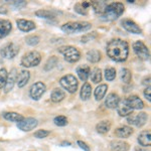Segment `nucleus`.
Wrapping results in <instances>:
<instances>
[{"instance_id":"1","label":"nucleus","mask_w":151,"mask_h":151,"mask_svg":"<svg viewBox=\"0 0 151 151\" xmlns=\"http://www.w3.org/2000/svg\"><path fill=\"white\" fill-rule=\"evenodd\" d=\"M107 55L112 60L121 63L125 62L129 55V45L128 42L120 38H115L109 41L107 45Z\"/></svg>"},{"instance_id":"2","label":"nucleus","mask_w":151,"mask_h":151,"mask_svg":"<svg viewBox=\"0 0 151 151\" xmlns=\"http://www.w3.org/2000/svg\"><path fill=\"white\" fill-rule=\"evenodd\" d=\"M124 10H125V7H124L122 3H120V2H113V3L106 6L104 12L101 14V16L103 17L104 20L112 21L120 17L123 14Z\"/></svg>"},{"instance_id":"3","label":"nucleus","mask_w":151,"mask_h":151,"mask_svg":"<svg viewBox=\"0 0 151 151\" xmlns=\"http://www.w3.org/2000/svg\"><path fill=\"white\" fill-rule=\"evenodd\" d=\"M92 24L90 22H86V21H82V22H68L65 23L62 26V30L64 32L68 33V35H73V33L78 32H84V31H88L91 29Z\"/></svg>"},{"instance_id":"4","label":"nucleus","mask_w":151,"mask_h":151,"mask_svg":"<svg viewBox=\"0 0 151 151\" xmlns=\"http://www.w3.org/2000/svg\"><path fill=\"white\" fill-rule=\"evenodd\" d=\"M58 52L65 57V60L69 63H77L81 58L79 50L72 45H65L58 48Z\"/></svg>"},{"instance_id":"5","label":"nucleus","mask_w":151,"mask_h":151,"mask_svg":"<svg viewBox=\"0 0 151 151\" xmlns=\"http://www.w3.org/2000/svg\"><path fill=\"white\" fill-rule=\"evenodd\" d=\"M41 60V55L40 53L36 50H32L29 52L23 55L21 58V65L24 68H32L36 67L40 65Z\"/></svg>"},{"instance_id":"6","label":"nucleus","mask_w":151,"mask_h":151,"mask_svg":"<svg viewBox=\"0 0 151 151\" xmlns=\"http://www.w3.org/2000/svg\"><path fill=\"white\" fill-rule=\"evenodd\" d=\"M60 86L67 90L69 93L74 94L77 92L78 86H79V82H78L77 78L74 75H65L62 79L60 80Z\"/></svg>"},{"instance_id":"7","label":"nucleus","mask_w":151,"mask_h":151,"mask_svg":"<svg viewBox=\"0 0 151 151\" xmlns=\"http://www.w3.org/2000/svg\"><path fill=\"white\" fill-rule=\"evenodd\" d=\"M18 52H19V47L13 42L6 43L0 50V55L4 58H13L18 55Z\"/></svg>"},{"instance_id":"8","label":"nucleus","mask_w":151,"mask_h":151,"mask_svg":"<svg viewBox=\"0 0 151 151\" xmlns=\"http://www.w3.org/2000/svg\"><path fill=\"white\" fill-rule=\"evenodd\" d=\"M133 50L135 52V55H137L140 60H149V50L146 47L144 43L140 40H137L133 43Z\"/></svg>"},{"instance_id":"9","label":"nucleus","mask_w":151,"mask_h":151,"mask_svg":"<svg viewBox=\"0 0 151 151\" xmlns=\"http://www.w3.org/2000/svg\"><path fill=\"white\" fill-rule=\"evenodd\" d=\"M45 90H47V87H45V85L43 84L42 82H36L30 87L29 95H30L31 99L37 101V100H40L41 98V96L45 94Z\"/></svg>"},{"instance_id":"10","label":"nucleus","mask_w":151,"mask_h":151,"mask_svg":"<svg viewBox=\"0 0 151 151\" xmlns=\"http://www.w3.org/2000/svg\"><path fill=\"white\" fill-rule=\"evenodd\" d=\"M147 114L144 113V112H141V113H138L137 115H132L131 114V116H128L127 121L129 124H133V125L137 126V127H142L147 122Z\"/></svg>"},{"instance_id":"11","label":"nucleus","mask_w":151,"mask_h":151,"mask_svg":"<svg viewBox=\"0 0 151 151\" xmlns=\"http://www.w3.org/2000/svg\"><path fill=\"white\" fill-rule=\"evenodd\" d=\"M37 120L35 118H23L21 121L17 123V127L22 131L28 132V131L33 130L37 126Z\"/></svg>"},{"instance_id":"12","label":"nucleus","mask_w":151,"mask_h":151,"mask_svg":"<svg viewBox=\"0 0 151 151\" xmlns=\"http://www.w3.org/2000/svg\"><path fill=\"white\" fill-rule=\"evenodd\" d=\"M121 24H122L123 28H125L129 32L135 33V35H141V33H142V29L139 27V25L136 22H134L133 20H131V19H128V18L123 19V20L121 21Z\"/></svg>"},{"instance_id":"13","label":"nucleus","mask_w":151,"mask_h":151,"mask_svg":"<svg viewBox=\"0 0 151 151\" xmlns=\"http://www.w3.org/2000/svg\"><path fill=\"white\" fill-rule=\"evenodd\" d=\"M125 102L132 110H141L144 108V103L142 102V100L135 95H132L127 99H125Z\"/></svg>"},{"instance_id":"14","label":"nucleus","mask_w":151,"mask_h":151,"mask_svg":"<svg viewBox=\"0 0 151 151\" xmlns=\"http://www.w3.org/2000/svg\"><path fill=\"white\" fill-rule=\"evenodd\" d=\"M16 79H17V70L12 69L10 74H8V77H7L5 87L3 88L5 93H8V92H10L11 90L13 89L14 84H15V82H16Z\"/></svg>"},{"instance_id":"15","label":"nucleus","mask_w":151,"mask_h":151,"mask_svg":"<svg viewBox=\"0 0 151 151\" xmlns=\"http://www.w3.org/2000/svg\"><path fill=\"white\" fill-rule=\"evenodd\" d=\"M16 24H17V27L24 32H28L35 28V23L30 20H26V19H17Z\"/></svg>"},{"instance_id":"16","label":"nucleus","mask_w":151,"mask_h":151,"mask_svg":"<svg viewBox=\"0 0 151 151\" xmlns=\"http://www.w3.org/2000/svg\"><path fill=\"white\" fill-rule=\"evenodd\" d=\"M12 24L9 20L0 19V38H4L10 33Z\"/></svg>"},{"instance_id":"17","label":"nucleus","mask_w":151,"mask_h":151,"mask_svg":"<svg viewBox=\"0 0 151 151\" xmlns=\"http://www.w3.org/2000/svg\"><path fill=\"white\" fill-rule=\"evenodd\" d=\"M119 102H120V97L115 93H111L107 96L105 105H106V107H108L110 109H115L118 106Z\"/></svg>"},{"instance_id":"18","label":"nucleus","mask_w":151,"mask_h":151,"mask_svg":"<svg viewBox=\"0 0 151 151\" xmlns=\"http://www.w3.org/2000/svg\"><path fill=\"white\" fill-rule=\"evenodd\" d=\"M117 112H118V114L120 116L126 117V116L131 115V114H132V112H133V110L128 106L127 104H126L125 100H123V101L119 102L118 106H117Z\"/></svg>"},{"instance_id":"19","label":"nucleus","mask_w":151,"mask_h":151,"mask_svg":"<svg viewBox=\"0 0 151 151\" xmlns=\"http://www.w3.org/2000/svg\"><path fill=\"white\" fill-rule=\"evenodd\" d=\"M76 72H77L78 76H79L80 80L86 82L88 80V78H89V76H90L91 69H90L89 65H79V67L77 68V70H76Z\"/></svg>"},{"instance_id":"20","label":"nucleus","mask_w":151,"mask_h":151,"mask_svg":"<svg viewBox=\"0 0 151 151\" xmlns=\"http://www.w3.org/2000/svg\"><path fill=\"white\" fill-rule=\"evenodd\" d=\"M130 146L127 142L121 140H115L111 142V149L113 151H128Z\"/></svg>"},{"instance_id":"21","label":"nucleus","mask_w":151,"mask_h":151,"mask_svg":"<svg viewBox=\"0 0 151 151\" xmlns=\"http://www.w3.org/2000/svg\"><path fill=\"white\" fill-rule=\"evenodd\" d=\"M29 78H30V75H29L28 70H21L19 74H17V79H16V82H17V86L19 88H22L27 84Z\"/></svg>"},{"instance_id":"22","label":"nucleus","mask_w":151,"mask_h":151,"mask_svg":"<svg viewBox=\"0 0 151 151\" xmlns=\"http://www.w3.org/2000/svg\"><path fill=\"white\" fill-rule=\"evenodd\" d=\"M133 133V129L129 126H122L116 129L115 134L117 137L119 138H128L129 136H131Z\"/></svg>"},{"instance_id":"23","label":"nucleus","mask_w":151,"mask_h":151,"mask_svg":"<svg viewBox=\"0 0 151 151\" xmlns=\"http://www.w3.org/2000/svg\"><path fill=\"white\" fill-rule=\"evenodd\" d=\"M138 142L141 146L146 147V146H150L151 139H150V132L149 131H144V132L140 133L138 136Z\"/></svg>"},{"instance_id":"24","label":"nucleus","mask_w":151,"mask_h":151,"mask_svg":"<svg viewBox=\"0 0 151 151\" xmlns=\"http://www.w3.org/2000/svg\"><path fill=\"white\" fill-rule=\"evenodd\" d=\"M65 98V93L63 90L60 89H55L52 92V95H50V100L55 103H58V102L63 101Z\"/></svg>"},{"instance_id":"25","label":"nucleus","mask_w":151,"mask_h":151,"mask_svg":"<svg viewBox=\"0 0 151 151\" xmlns=\"http://www.w3.org/2000/svg\"><path fill=\"white\" fill-rule=\"evenodd\" d=\"M92 95V87L89 83H85L81 89V99L83 101H87Z\"/></svg>"},{"instance_id":"26","label":"nucleus","mask_w":151,"mask_h":151,"mask_svg":"<svg viewBox=\"0 0 151 151\" xmlns=\"http://www.w3.org/2000/svg\"><path fill=\"white\" fill-rule=\"evenodd\" d=\"M101 57H102L101 52L97 50H91L87 52V60H89V62L93 63V64L98 63L99 60H101Z\"/></svg>"},{"instance_id":"27","label":"nucleus","mask_w":151,"mask_h":151,"mask_svg":"<svg viewBox=\"0 0 151 151\" xmlns=\"http://www.w3.org/2000/svg\"><path fill=\"white\" fill-rule=\"evenodd\" d=\"M107 90H108V86L105 84H102L97 87L96 90H95V97H96V100L100 101V100L103 99L107 93Z\"/></svg>"},{"instance_id":"28","label":"nucleus","mask_w":151,"mask_h":151,"mask_svg":"<svg viewBox=\"0 0 151 151\" xmlns=\"http://www.w3.org/2000/svg\"><path fill=\"white\" fill-rule=\"evenodd\" d=\"M91 6V2H82V3H77L75 5V10L78 13L82 14V15H87L88 14V7Z\"/></svg>"},{"instance_id":"29","label":"nucleus","mask_w":151,"mask_h":151,"mask_svg":"<svg viewBox=\"0 0 151 151\" xmlns=\"http://www.w3.org/2000/svg\"><path fill=\"white\" fill-rule=\"evenodd\" d=\"M3 117L8 121H11V122H19L23 119V116L20 115L18 113H15V112H6V113L3 114Z\"/></svg>"},{"instance_id":"30","label":"nucleus","mask_w":151,"mask_h":151,"mask_svg":"<svg viewBox=\"0 0 151 151\" xmlns=\"http://www.w3.org/2000/svg\"><path fill=\"white\" fill-rule=\"evenodd\" d=\"M96 129H97V131L101 134H105V133L109 132V130L111 129L110 121H102V122L98 123L96 126Z\"/></svg>"},{"instance_id":"31","label":"nucleus","mask_w":151,"mask_h":151,"mask_svg":"<svg viewBox=\"0 0 151 151\" xmlns=\"http://www.w3.org/2000/svg\"><path fill=\"white\" fill-rule=\"evenodd\" d=\"M89 77H91L92 82L95 83V84H98L102 81V70L99 68H95L92 72H90Z\"/></svg>"},{"instance_id":"32","label":"nucleus","mask_w":151,"mask_h":151,"mask_svg":"<svg viewBox=\"0 0 151 151\" xmlns=\"http://www.w3.org/2000/svg\"><path fill=\"white\" fill-rule=\"evenodd\" d=\"M35 15L37 17H40V18H45V19H53L55 17V15L52 13V12L48 11V10H37L35 12Z\"/></svg>"},{"instance_id":"33","label":"nucleus","mask_w":151,"mask_h":151,"mask_svg":"<svg viewBox=\"0 0 151 151\" xmlns=\"http://www.w3.org/2000/svg\"><path fill=\"white\" fill-rule=\"evenodd\" d=\"M91 5H93V7L95 8V11H96L97 13L102 14L104 12L105 8H106L107 4L105 3L104 1H95V2H91Z\"/></svg>"},{"instance_id":"34","label":"nucleus","mask_w":151,"mask_h":151,"mask_svg":"<svg viewBox=\"0 0 151 151\" xmlns=\"http://www.w3.org/2000/svg\"><path fill=\"white\" fill-rule=\"evenodd\" d=\"M58 63V58L57 57H52L47 60V62L45 63V70H52Z\"/></svg>"},{"instance_id":"35","label":"nucleus","mask_w":151,"mask_h":151,"mask_svg":"<svg viewBox=\"0 0 151 151\" xmlns=\"http://www.w3.org/2000/svg\"><path fill=\"white\" fill-rule=\"evenodd\" d=\"M121 79L125 84H129L132 79V74L128 69H122L121 70Z\"/></svg>"},{"instance_id":"36","label":"nucleus","mask_w":151,"mask_h":151,"mask_svg":"<svg viewBox=\"0 0 151 151\" xmlns=\"http://www.w3.org/2000/svg\"><path fill=\"white\" fill-rule=\"evenodd\" d=\"M105 78L107 81L111 82L116 78V70L114 68H107L105 70Z\"/></svg>"},{"instance_id":"37","label":"nucleus","mask_w":151,"mask_h":151,"mask_svg":"<svg viewBox=\"0 0 151 151\" xmlns=\"http://www.w3.org/2000/svg\"><path fill=\"white\" fill-rule=\"evenodd\" d=\"M7 77H8V73H7L6 69H0V90L3 89L5 87Z\"/></svg>"},{"instance_id":"38","label":"nucleus","mask_w":151,"mask_h":151,"mask_svg":"<svg viewBox=\"0 0 151 151\" xmlns=\"http://www.w3.org/2000/svg\"><path fill=\"white\" fill-rule=\"evenodd\" d=\"M53 122H55V124L57 126L63 127V126H65L68 124V119L65 118V116H58L53 119Z\"/></svg>"},{"instance_id":"39","label":"nucleus","mask_w":151,"mask_h":151,"mask_svg":"<svg viewBox=\"0 0 151 151\" xmlns=\"http://www.w3.org/2000/svg\"><path fill=\"white\" fill-rule=\"evenodd\" d=\"M25 40L27 45H31V47H35V45H38V42H40V37L37 35H30L27 36Z\"/></svg>"},{"instance_id":"40","label":"nucleus","mask_w":151,"mask_h":151,"mask_svg":"<svg viewBox=\"0 0 151 151\" xmlns=\"http://www.w3.org/2000/svg\"><path fill=\"white\" fill-rule=\"evenodd\" d=\"M50 133V131H47V130H37L35 133V137L38 138V139H41V138H45L47 136H48Z\"/></svg>"},{"instance_id":"41","label":"nucleus","mask_w":151,"mask_h":151,"mask_svg":"<svg viewBox=\"0 0 151 151\" xmlns=\"http://www.w3.org/2000/svg\"><path fill=\"white\" fill-rule=\"evenodd\" d=\"M97 36V33L96 32H92V33H89V35H86L82 37V42H88V41H91L92 40L96 38Z\"/></svg>"},{"instance_id":"42","label":"nucleus","mask_w":151,"mask_h":151,"mask_svg":"<svg viewBox=\"0 0 151 151\" xmlns=\"http://www.w3.org/2000/svg\"><path fill=\"white\" fill-rule=\"evenodd\" d=\"M78 144L80 145V147H81L83 150H85V151H90V147L88 146L87 143H85V142H83V141L79 140V141H78Z\"/></svg>"},{"instance_id":"43","label":"nucleus","mask_w":151,"mask_h":151,"mask_svg":"<svg viewBox=\"0 0 151 151\" xmlns=\"http://www.w3.org/2000/svg\"><path fill=\"white\" fill-rule=\"evenodd\" d=\"M150 92H151V89H150V87H148V88H146V89L144 90V97L146 99L148 100V101H151V97H150Z\"/></svg>"},{"instance_id":"44","label":"nucleus","mask_w":151,"mask_h":151,"mask_svg":"<svg viewBox=\"0 0 151 151\" xmlns=\"http://www.w3.org/2000/svg\"><path fill=\"white\" fill-rule=\"evenodd\" d=\"M135 151H148V150L147 149H143V148H141V147H136Z\"/></svg>"},{"instance_id":"45","label":"nucleus","mask_w":151,"mask_h":151,"mask_svg":"<svg viewBox=\"0 0 151 151\" xmlns=\"http://www.w3.org/2000/svg\"><path fill=\"white\" fill-rule=\"evenodd\" d=\"M70 142H64V143H63V145H70Z\"/></svg>"}]
</instances>
